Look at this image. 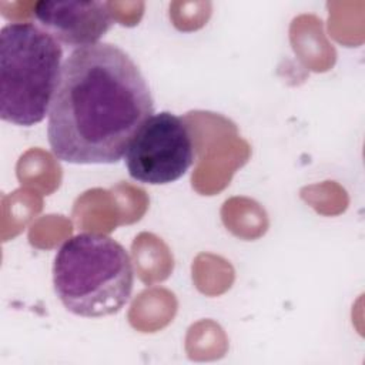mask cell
<instances>
[{
    "instance_id": "obj_1",
    "label": "cell",
    "mask_w": 365,
    "mask_h": 365,
    "mask_svg": "<svg viewBox=\"0 0 365 365\" xmlns=\"http://www.w3.org/2000/svg\"><path fill=\"white\" fill-rule=\"evenodd\" d=\"M154 114L135 61L118 46L96 43L64 60L47 120L54 157L70 164H115Z\"/></svg>"
},
{
    "instance_id": "obj_2",
    "label": "cell",
    "mask_w": 365,
    "mask_h": 365,
    "mask_svg": "<svg viewBox=\"0 0 365 365\" xmlns=\"http://www.w3.org/2000/svg\"><path fill=\"white\" fill-rule=\"evenodd\" d=\"M53 285L68 312L83 318L113 315L130 301L133 262L125 248L111 237L80 232L58 248Z\"/></svg>"
},
{
    "instance_id": "obj_3",
    "label": "cell",
    "mask_w": 365,
    "mask_h": 365,
    "mask_svg": "<svg viewBox=\"0 0 365 365\" xmlns=\"http://www.w3.org/2000/svg\"><path fill=\"white\" fill-rule=\"evenodd\" d=\"M63 47L40 26L9 23L0 31V117L31 127L50 111L63 67Z\"/></svg>"
},
{
    "instance_id": "obj_4",
    "label": "cell",
    "mask_w": 365,
    "mask_h": 365,
    "mask_svg": "<svg viewBox=\"0 0 365 365\" xmlns=\"http://www.w3.org/2000/svg\"><path fill=\"white\" fill-rule=\"evenodd\" d=\"M195 148L187 123L170 111L154 113L130 141L124 164L128 175L143 184L164 185L191 168Z\"/></svg>"
},
{
    "instance_id": "obj_5",
    "label": "cell",
    "mask_w": 365,
    "mask_h": 365,
    "mask_svg": "<svg viewBox=\"0 0 365 365\" xmlns=\"http://www.w3.org/2000/svg\"><path fill=\"white\" fill-rule=\"evenodd\" d=\"M33 16L60 44L74 50L100 43L114 24L110 4L96 0H41L33 6Z\"/></svg>"
}]
</instances>
